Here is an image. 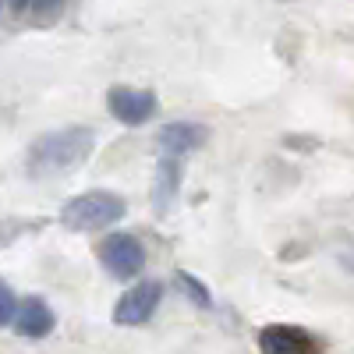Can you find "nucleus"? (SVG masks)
I'll use <instances>...</instances> for the list:
<instances>
[{"label":"nucleus","mask_w":354,"mask_h":354,"mask_svg":"<svg viewBox=\"0 0 354 354\" xmlns=\"http://www.w3.org/2000/svg\"><path fill=\"white\" fill-rule=\"evenodd\" d=\"M160 298H163V287L156 280H142L131 290H124V298L113 308V319L121 322V326H138V322H145L156 312Z\"/></svg>","instance_id":"obj_5"},{"label":"nucleus","mask_w":354,"mask_h":354,"mask_svg":"<svg viewBox=\"0 0 354 354\" xmlns=\"http://www.w3.org/2000/svg\"><path fill=\"white\" fill-rule=\"evenodd\" d=\"M15 312H18V301H15V294L11 287L0 280V326H8V322H15Z\"/></svg>","instance_id":"obj_11"},{"label":"nucleus","mask_w":354,"mask_h":354,"mask_svg":"<svg viewBox=\"0 0 354 354\" xmlns=\"http://www.w3.org/2000/svg\"><path fill=\"white\" fill-rule=\"evenodd\" d=\"M106 106H110V113H113L121 124L138 128V124H145V121H149V117L156 113L160 103H156L153 93H145V88L113 85V88H110V96H106Z\"/></svg>","instance_id":"obj_4"},{"label":"nucleus","mask_w":354,"mask_h":354,"mask_svg":"<svg viewBox=\"0 0 354 354\" xmlns=\"http://www.w3.org/2000/svg\"><path fill=\"white\" fill-rule=\"evenodd\" d=\"M15 330H18L21 337H28V340L46 337V333L53 330V312H50V305L39 301V298H25V301L18 305V312H15Z\"/></svg>","instance_id":"obj_8"},{"label":"nucleus","mask_w":354,"mask_h":354,"mask_svg":"<svg viewBox=\"0 0 354 354\" xmlns=\"http://www.w3.org/2000/svg\"><path fill=\"white\" fill-rule=\"evenodd\" d=\"M121 216H124V198L113 192L75 195L61 209V223L68 230H103V227H113Z\"/></svg>","instance_id":"obj_2"},{"label":"nucleus","mask_w":354,"mask_h":354,"mask_svg":"<svg viewBox=\"0 0 354 354\" xmlns=\"http://www.w3.org/2000/svg\"><path fill=\"white\" fill-rule=\"evenodd\" d=\"M28 4H32V0H11V8H15V11H21V8H28Z\"/></svg>","instance_id":"obj_12"},{"label":"nucleus","mask_w":354,"mask_h":354,"mask_svg":"<svg viewBox=\"0 0 354 354\" xmlns=\"http://www.w3.org/2000/svg\"><path fill=\"white\" fill-rule=\"evenodd\" d=\"M205 138H209V131H205L202 124H192V121H177V124H167L160 131V153L177 160V156H185V153H195L205 145Z\"/></svg>","instance_id":"obj_7"},{"label":"nucleus","mask_w":354,"mask_h":354,"mask_svg":"<svg viewBox=\"0 0 354 354\" xmlns=\"http://www.w3.org/2000/svg\"><path fill=\"white\" fill-rule=\"evenodd\" d=\"M259 351L262 354H319V344L312 333L298 326H266L259 333Z\"/></svg>","instance_id":"obj_6"},{"label":"nucleus","mask_w":354,"mask_h":354,"mask_svg":"<svg viewBox=\"0 0 354 354\" xmlns=\"http://www.w3.org/2000/svg\"><path fill=\"white\" fill-rule=\"evenodd\" d=\"M174 188H177V160H163L160 163V170H156V192H153V205L163 213L167 205H170V198H174Z\"/></svg>","instance_id":"obj_9"},{"label":"nucleus","mask_w":354,"mask_h":354,"mask_svg":"<svg viewBox=\"0 0 354 354\" xmlns=\"http://www.w3.org/2000/svg\"><path fill=\"white\" fill-rule=\"evenodd\" d=\"M100 262L106 266V273L117 277V280H131L142 273L145 266V252L138 245V238H131V234H110V238L103 241L100 248Z\"/></svg>","instance_id":"obj_3"},{"label":"nucleus","mask_w":354,"mask_h":354,"mask_svg":"<svg viewBox=\"0 0 354 354\" xmlns=\"http://www.w3.org/2000/svg\"><path fill=\"white\" fill-rule=\"evenodd\" d=\"M177 283H181V290L188 294V298L198 305V308H209L213 305V298H209V290H205L195 277H188V273H177Z\"/></svg>","instance_id":"obj_10"},{"label":"nucleus","mask_w":354,"mask_h":354,"mask_svg":"<svg viewBox=\"0 0 354 354\" xmlns=\"http://www.w3.org/2000/svg\"><path fill=\"white\" fill-rule=\"evenodd\" d=\"M96 145V135L88 128H61V131H50L43 138L32 142L28 149V170L39 174V177H53V174H64L78 163L88 160Z\"/></svg>","instance_id":"obj_1"}]
</instances>
